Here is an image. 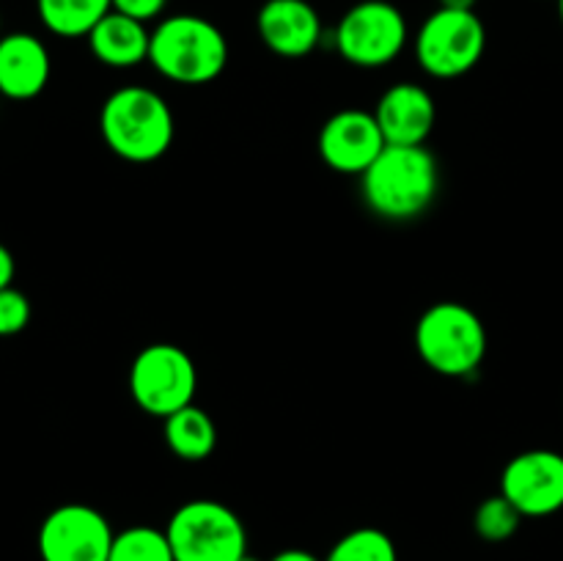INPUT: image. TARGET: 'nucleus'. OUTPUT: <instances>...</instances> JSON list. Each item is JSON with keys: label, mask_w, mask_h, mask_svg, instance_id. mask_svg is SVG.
Instances as JSON below:
<instances>
[{"label": "nucleus", "mask_w": 563, "mask_h": 561, "mask_svg": "<svg viewBox=\"0 0 563 561\" xmlns=\"http://www.w3.org/2000/svg\"><path fill=\"white\" fill-rule=\"evenodd\" d=\"M440 190V168L427 146H385L361 174L366 207L383 220H412L427 212Z\"/></svg>", "instance_id": "nucleus-1"}, {"label": "nucleus", "mask_w": 563, "mask_h": 561, "mask_svg": "<svg viewBox=\"0 0 563 561\" xmlns=\"http://www.w3.org/2000/svg\"><path fill=\"white\" fill-rule=\"evenodd\" d=\"M99 132L115 157L143 165L168 154L176 121L168 102L154 88L124 86L102 102Z\"/></svg>", "instance_id": "nucleus-2"}, {"label": "nucleus", "mask_w": 563, "mask_h": 561, "mask_svg": "<svg viewBox=\"0 0 563 561\" xmlns=\"http://www.w3.org/2000/svg\"><path fill=\"white\" fill-rule=\"evenodd\" d=\"M148 64L170 82L207 86L223 75L229 64V42L207 16H165L152 28Z\"/></svg>", "instance_id": "nucleus-3"}, {"label": "nucleus", "mask_w": 563, "mask_h": 561, "mask_svg": "<svg viewBox=\"0 0 563 561\" xmlns=\"http://www.w3.org/2000/svg\"><path fill=\"white\" fill-rule=\"evenodd\" d=\"M487 328L465 302L443 300L429 306L416 324V350L432 372L467 377L487 358Z\"/></svg>", "instance_id": "nucleus-4"}, {"label": "nucleus", "mask_w": 563, "mask_h": 561, "mask_svg": "<svg viewBox=\"0 0 563 561\" xmlns=\"http://www.w3.org/2000/svg\"><path fill=\"white\" fill-rule=\"evenodd\" d=\"M165 534L176 561H240L247 556L242 517L231 506L212 498L181 504L170 515Z\"/></svg>", "instance_id": "nucleus-5"}, {"label": "nucleus", "mask_w": 563, "mask_h": 561, "mask_svg": "<svg viewBox=\"0 0 563 561\" xmlns=\"http://www.w3.org/2000/svg\"><path fill=\"white\" fill-rule=\"evenodd\" d=\"M198 391V369L190 352L159 341L143 346L130 366V394L143 413L154 418L174 416L192 405Z\"/></svg>", "instance_id": "nucleus-6"}, {"label": "nucleus", "mask_w": 563, "mask_h": 561, "mask_svg": "<svg viewBox=\"0 0 563 561\" xmlns=\"http://www.w3.org/2000/svg\"><path fill=\"white\" fill-rule=\"evenodd\" d=\"M487 50V28L476 11L438 9L416 36V58L429 77L454 80L476 69Z\"/></svg>", "instance_id": "nucleus-7"}, {"label": "nucleus", "mask_w": 563, "mask_h": 561, "mask_svg": "<svg viewBox=\"0 0 563 561\" xmlns=\"http://www.w3.org/2000/svg\"><path fill=\"white\" fill-rule=\"evenodd\" d=\"M410 28L399 6L390 0H361L344 11L333 31L341 58L361 69L394 64L405 50Z\"/></svg>", "instance_id": "nucleus-8"}, {"label": "nucleus", "mask_w": 563, "mask_h": 561, "mask_svg": "<svg viewBox=\"0 0 563 561\" xmlns=\"http://www.w3.org/2000/svg\"><path fill=\"white\" fill-rule=\"evenodd\" d=\"M113 526L88 504L55 506L38 526L42 561H108L113 548Z\"/></svg>", "instance_id": "nucleus-9"}, {"label": "nucleus", "mask_w": 563, "mask_h": 561, "mask_svg": "<svg viewBox=\"0 0 563 561\" xmlns=\"http://www.w3.org/2000/svg\"><path fill=\"white\" fill-rule=\"evenodd\" d=\"M500 495H506L522 517H550L561 512L563 454L531 449L511 457L500 473Z\"/></svg>", "instance_id": "nucleus-10"}, {"label": "nucleus", "mask_w": 563, "mask_h": 561, "mask_svg": "<svg viewBox=\"0 0 563 561\" xmlns=\"http://www.w3.org/2000/svg\"><path fill=\"white\" fill-rule=\"evenodd\" d=\"M385 146L388 143H385L377 119L372 110L363 108H346L333 113L324 121L317 138L322 163L350 176H361L383 154Z\"/></svg>", "instance_id": "nucleus-11"}, {"label": "nucleus", "mask_w": 563, "mask_h": 561, "mask_svg": "<svg viewBox=\"0 0 563 561\" xmlns=\"http://www.w3.org/2000/svg\"><path fill=\"white\" fill-rule=\"evenodd\" d=\"M258 38L280 58H306L322 42V16L308 0H267L256 14Z\"/></svg>", "instance_id": "nucleus-12"}, {"label": "nucleus", "mask_w": 563, "mask_h": 561, "mask_svg": "<svg viewBox=\"0 0 563 561\" xmlns=\"http://www.w3.org/2000/svg\"><path fill=\"white\" fill-rule=\"evenodd\" d=\"M374 119L390 146H427L438 121V105L418 82H396L379 97Z\"/></svg>", "instance_id": "nucleus-13"}, {"label": "nucleus", "mask_w": 563, "mask_h": 561, "mask_svg": "<svg viewBox=\"0 0 563 561\" xmlns=\"http://www.w3.org/2000/svg\"><path fill=\"white\" fill-rule=\"evenodd\" d=\"M53 75L47 44L27 31L0 36V97L27 102L47 88Z\"/></svg>", "instance_id": "nucleus-14"}, {"label": "nucleus", "mask_w": 563, "mask_h": 561, "mask_svg": "<svg viewBox=\"0 0 563 561\" xmlns=\"http://www.w3.org/2000/svg\"><path fill=\"white\" fill-rule=\"evenodd\" d=\"M86 38L93 58L110 69H132V66L148 61L152 31L146 22H137L119 11L104 14Z\"/></svg>", "instance_id": "nucleus-15"}, {"label": "nucleus", "mask_w": 563, "mask_h": 561, "mask_svg": "<svg viewBox=\"0 0 563 561\" xmlns=\"http://www.w3.org/2000/svg\"><path fill=\"white\" fill-rule=\"evenodd\" d=\"M163 421L165 443L179 460L201 462L218 449V427L203 407L187 405Z\"/></svg>", "instance_id": "nucleus-16"}, {"label": "nucleus", "mask_w": 563, "mask_h": 561, "mask_svg": "<svg viewBox=\"0 0 563 561\" xmlns=\"http://www.w3.org/2000/svg\"><path fill=\"white\" fill-rule=\"evenodd\" d=\"M36 11L53 36L86 38L113 11V0H36Z\"/></svg>", "instance_id": "nucleus-17"}, {"label": "nucleus", "mask_w": 563, "mask_h": 561, "mask_svg": "<svg viewBox=\"0 0 563 561\" xmlns=\"http://www.w3.org/2000/svg\"><path fill=\"white\" fill-rule=\"evenodd\" d=\"M108 561H176L165 528L130 526L115 531Z\"/></svg>", "instance_id": "nucleus-18"}, {"label": "nucleus", "mask_w": 563, "mask_h": 561, "mask_svg": "<svg viewBox=\"0 0 563 561\" xmlns=\"http://www.w3.org/2000/svg\"><path fill=\"white\" fill-rule=\"evenodd\" d=\"M324 561H399V550H396L390 534H385L383 528L363 526L344 534L330 548Z\"/></svg>", "instance_id": "nucleus-19"}, {"label": "nucleus", "mask_w": 563, "mask_h": 561, "mask_svg": "<svg viewBox=\"0 0 563 561\" xmlns=\"http://www.w3.org/2000/svg\"><path fill=\"white\" fill-rule=\"evenodd\" d=\"M526 517L520 515L515 504L506 495H489L487 501L476 506L473 512V531L484 539V542H506L520 531V522Z\"/></svg>", "instance_id": "nucleus-20"}, {"label": "nucleus", "mask_w": 563, "mask_h": 561, "mask_svg": "<svg viewBox=\"0 0 563 561\" xmlns=\"http://www.w3.org/2000/svg\"><path fill=\"white\" fill-rule=\"evenodd\" d=\"M31 317L33 308L25 292H20L16 286L0 289V339L22 333L31 324Z\"/></svg>", "instance_id": "nucleus-21"}, {"label": "nucleus", "mask_w": 563, "mask_h": 561, "mask_svg": "<svg viewBox=\"0 0 563 561\" xmlns=\"http://www.w3.org/2000/svg\"><path fill=\"white\" fill-rule=\"evenodd\" d=\"M168 0H113V11L132 16L137 22H154L163 16Z\"/></svg>", "instance_id": "nucleus-22"}, {"label": "nucleus", "mask_w": 563, "mask_h": 561, "mask_svg": "<svg viewBox=\"0 0 563 561\" xmlns=\"http://www.w3.org/2000/svg\"><path fill=\"white\" fill-rule=\"evenodd\" d=\"M14 275H16V262H14V253L0 242V289L5 286H14Z\"/></svg>", "instance_id": "nucleus-23"}, {"label": "nucleus", "mask_w": 563, "mask_h": 561, "mask_svg": "<svg viewBox=\"0 0 563 561\" xmlns=\"http://www.w3.org/2000/svg\"><path fill=\"white\" fill-rule=\"evenodd\" d=\"M269 561H324V559H319V556L311 553V550L286 548V550H280V553H275Z\"/></svg>", "instance_id": "nucleus-24"}, {"label": "nucleus", "mask_w": 563, "mask_h": 561, "mask_svg": "<svg viewBox=\"0 0 563 561\" xmlns=\"http://www.w3.org/2000/svg\"><path fill=\"white\" fill-rule=\"evenodd\" d=\"M440 9H454V11H476L478 0H438Z\"/></svg>", "instance_id": "nucleus-25"}, {"label": "nucleus", "mask_w": 563, "mask_h": 561, "mask_svg": "<svg viewBox=\"0 0 563 561\" xmlns=\"http://www.w3.org/2000/svg\"><path fill=\"white\" fill-rule=\"evenodd\" d=\"M240 561H262V559H256V556H251V553H247V556H242Z\"/></svg>", "instance_id": "nucleus-26"}, {"label": "nucleus", "mask_w": 563, "mask_h": 561, "mask_svg": "<svg viewBox=\"0 0 563 561\" xmlns=\"http://www.w3.org/2000/svg\"><path fill=\"white\" fill-rule=\"evenodd\" d=\"M559 16H561V25H563V0H559Z\"/></svg>", "instance_id": "nucleus-27"}]
</instances>
